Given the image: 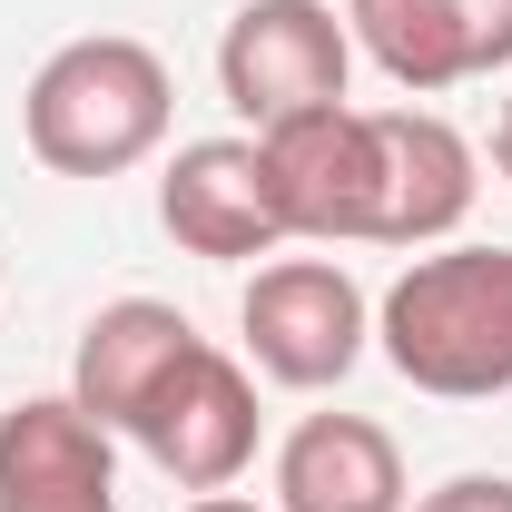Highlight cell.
Here are the masks:
<instances>
[{
    "mask_svg": "<svg viewBox=\"0 0 512 512\" xmlns=\"http://www.w3.org/2000/svg\"><path fill=\"white\" fill-rule=\"evenodd\" d=\"M0 512H119V453L79 394H20L0 414Z\"/></svg>",
    "mask_w": 512,
    "mask_h": 512,
    "instance_id": "8",
    "label": "cell"
},
{
    "mask_svg": "<svg viewBox=\"0 0 512 512\" xmlns=\"http://www.w3.org/2000/svg\"><path fill=\"white\" fill-rule=\"evenodd\" d=\"M168 119H178V79L128 30L60 40L20 89V138L50 178H128L138 158L168 148Z\"/></svg>",
    "mask_w": 512,
    "mask_h": 512,
    "instance_id": "1",
    "label": "cell"
},
{
    "mask_svg": "<svg viewBox=\"0 0 512 512\" xmlns=\"http://www.w3.org/2000/svg\"><path fill=\"white\" fill-rule=\"evenodd\" d=\"M128 444L148 453L178 493H227L237 473L256 463V375L197 335L178 355V375L148 394V414L128 424Z\"/></svg>",
    "mask_w": 512,
    "mask_h": 512,
    "instance_id": "6",
    "label": "cell"
},
{
    "mask_svg": "<svg viewBox=\"0 0 512 512\" xmlns=\"http://www.w3.org/2000/svg\"><path fill=\"white\" fill-rule=\"evenodd\" d=\"M188 512H266V503H247V493H197Z\"/></svg>",
    "mask_w": 512,
    "mask_h": 512,
    "instance_id": "15",
    "label": "cell"
},
{
    "mask_svg": "<svg viewBox=\"0 0 512 512\" xmlns=\"http://www.w3.org/2000/svg\"><path fill=\"white\" fill-rule=\"evenodd\" d=\"M493 168L512 178V99H503V119H493Z\"/></svg>",
    "mask_w": 512,
    "mask_h": 512,
    "instance_id": "16",
    "label": "cell"
},
{
    "mask_svg": "<svg viewBox=\"0 0 512 512\" xmlns=\"http://www.w3.org/2000/svg\"><path fill=\"white\" fill-rule=\"evenodd\" d=\"M266 188H276V217H286V247H375L384 227V138L375 109H306V119L266 128Z\"/></svg>",
    "mask_w": 512,
    "mask_h": 512,
    "instance_id": "3",
    "label": "cell"
},
{
    "mask_svg": "<svg viewBox=\"0 0 512 512\" xmlns=\"http://www.w3.org/2000/svg\"><path fill=\"white\" fill-rule=\"evenodd\" d=\"M197 345V325L178 306H158V296H119V306H99V316L79 325V355H69V394H79V414H99L109 434H128L138 414H148V394L178 375V355Z\"/></svg>",
    "mask_w": 512,
    "mask_h": 512,
    "instance_id": "11",
    "label": "cell"
},
{
    "mask_svg": "<svg viewBox=\"0 0 512 512\" xmlns=\"http://www.w3.org/2000/svg\"><path fill=\"white\" fill-rule=\"evenodd\" d=\"M414 512H512V473H453V483H434Z\"/></svg>",
    "mask_w": 512,
    "mask_h": 512,
    "instance_id": "14",
    "label": "cell"
},
{
    "mask_svg": "<svg viewBox=\"0 0 512 512\" xmlns=\"http://www.w3.org/2000/svg\"><path fill=\"white\" fill-rule=\"evenodd\" d=\"M375 345L414 394H512V247H424L375 306Z\"/></svg>",
    "mask_w": 512,
    "mask_h": 512,
    "instance_id": "2",
    "label": "cell"
},
{
    "mask_svg": "<svg viewBox=\"0 0 512 512\" xmlns=\"http://www.w3.org/2000/svg\"><path fill=\"white\" fill-rule=\"evenodd\" d=\"M345 69H355V40L325 0H247L217 40V89L256 138L306 119V109H335Z\"/></svg>",
    "mask_w": 512,
    "mask_h": 512,
    "instance_id": "5",
    "label": "cell"
},
{
    "mask_svg": "<svg viewBox=\"0 0 512 512\" xmlns=\"http://www.w3.org/2000/svg\"><path fill=\"white\" fill-rule=\"evenodd\" d=\"M375 138H384V227L375 247H453V227L473 217V138L434 109H375Z\"/></svg>",
    "mask_w": 512,
    "mask_h": 512,
    "instance_id": "9",
    "label": "cell"
},
{
    "mask_svg": "<svg viewBox=\"0 0 512 512\" xmlns=\"http://www.w3.org/2000/svg\"><path fill=\"white\" fill-rule=\"evenodd\" d=\"M237 325H247V365L266 384H296V394L345 384L365 365V345H375V306H365V286L335 256H276V266H256Z\"/></svg>",
    "mask_w": 512,
    "mask_h": 512,
    "instance_id": "4",
    "label": "cell"
},
{
    "mask_svg": "<svg viewBox=\"0 0 512 512\" xmlns=\"http://www.w3.org/2000/svg\"><path fill=\"white\" fill-rule=\"evenodd\" d=\"M158 227L207 266H247L286 247V217L266 188V148L256 138H188L158 178Z\"/></svg>",
    "mask_w": 512,
    "mask_h": 512,
    "instance_id": "7",
    "label": "cell"
},
{
    "mask_svg": "<svg viewBox=\"0 0 512 512\" xmlns=\"http://www.w3.org/2000/svg\"><path fill=\"white\" fill-rule=\"evenodd\" d=\"M345 40H355L404 99H444V89L473 79L453 0H345Z\"/></svg>",
    "mask_w": 512,
    "mask_h": 512,
    "instance_id": "12",
    "label": "cell"
},
{
    "mask_svg": "<svg viewBox=\"0 0 512 512\" xmlns=\"http://www.w3.org/2000/svg\"><path fill=\"white\" fill-rule=\"evenodd\" d=\"M453 20H463V60H473V79L512 69V0H453Z\"/></svg>",
    "mask_w": 512,
    "mask_h": 512,
    "instance_id": "13",
    "label": "cell"
},
{
    "mask_svg": "<svg viewBox=\"0 0 512 512\" xmlns=\"http://www.w3.org/2000/svg\"><path fill=\"white\" fill-rule=\"evenodd\" d=\"M276 512H414L404 444L375 414H306L276 444Z\"/></svg>",
    "mask_w": 512,
    "mask_h": 512,
    "instance_id": "10",
    "label": "cell"
}]
</instances>
